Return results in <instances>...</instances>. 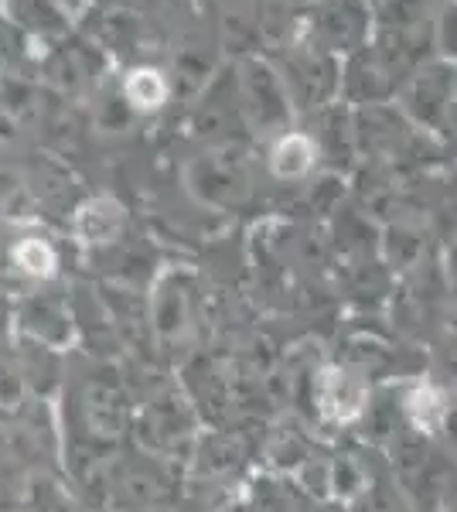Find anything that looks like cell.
Instances as JSON below:
<instances>
[{"mask_svg":"<svg viewBox=\"0 0 457 512\" xmlns=\"http://www.w3.org/2000/svg\"><path fill=\"white\" fill-rule=\"evenodd\" d=\"M365 403V390L355 376L348 373H324L321 379V407L328 417L335 420H348L362 410Z\"/></svg>","mask_w":457,"mask_h":512,"instance_id":"1","label":"cell"},{"mask_svg":"<svg viewBox=\"0 0 457 512\" xmlns=\"http://www.w3.org/2000/svg\"><path fill=\"white\" fill-rule=\"evenodd\" d=\"M123 229V209L113 198H93L79 209L76 216V233L86 243H106Z\"/></svg>","mask_w":457,"mask_h":512,"instance_id":"2","label":"cell"},{"mask_svg":"<svg viewBox=\"0 0 457 512\" xmlns=\"http://www.w3.org/2000/svg\"><path fill=\"white\" fill-rule=\"evenodd\" d=\"M314 140L304 137V134H287L284 140H280L277 147H273V175L277 178H301L311 171L314 164Z\"/></svg>","mask_w":457,"mask_h":512,"instance_id":"3","label":"cell"},{"mask_svg":"<svg viewBox=\"0 0 457 512\" xmlns=\"http://www.w3.org/2000/svg\"><path fill=\"white\" fill-rule=\"evenodd\" d=\"M127 99L137 106V110H157L168 96V86H164V76L157 69H137L127 76Z\"/></svg>","mask_w":457,"mask_h":512,"instance_id":"4","label":"cell"},{"mask_svg":"<svg viewBox=\"0 0 457 512\" xmlns=\"http://www.w3.org/2000/svg\"><path fill=\"white\" fill-rule=\"evenodd\" d=\"M14 263H18L28 277H52L58 267L55 250L48 243H41V239H24V243H18Z\"/></svg>","mask_w":457,"mask_h":512,"instance_id":"5","label":"cell"},{"mask_svg":"<svg viewBox=\"0 0 457 512\" xmlns=\"http://www.w3.org/2000/svg\"><path fill=\"white\" fill-rule=\"evenodd\" d=\"M410 414L417 417V424L423 427H437L444 420V400L434 386H420L417 393L410 396Z\"/></svg>","mask_w":457,"mask_h":512,"instance_id":"6","label":"cell"}]
</instances>
